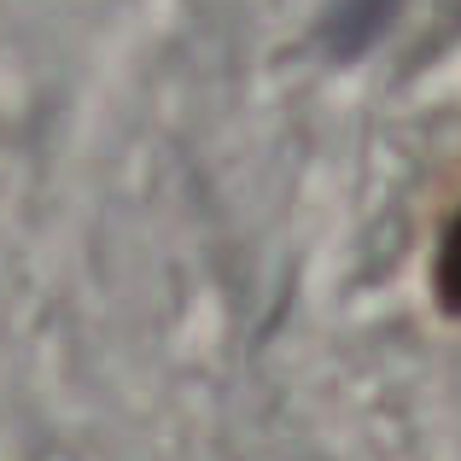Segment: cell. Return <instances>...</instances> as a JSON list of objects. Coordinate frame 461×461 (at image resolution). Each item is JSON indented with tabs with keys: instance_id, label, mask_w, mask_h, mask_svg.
I'll use <instances>...</instances> for the list:
<instances>
[{
	"instance_id": "obj_1",
	"label": "cell",
	"mask_w": 461,
	"mask_h": 461,
	"mask_svg": "<svg viewBox=\"0 0 461 461\" xmlns=\"http://www.w3.org/2000/svg\"><path fill=\"white\" fill-rule=\"evenodd\" d=\"M403 0H333L321 18V41L333 59H362L385 30L397 23Z\"/></svg>"
},
{
	"instance_id": "obj_2",
	"label": "cell",
	"mask_w": 461,
	"mask_h": 461,
	"mask_svg": "<svg viewBox=\"0 0 461 461\" xmlns=\"http://www.w3.org/2000/svg\"><path fill=\"white\" fill-rule=\"evenodd\" d=\"M432 293L450 315H461V211L444 222L438 251H432Z\"/></svg>"
}]
</instances>
